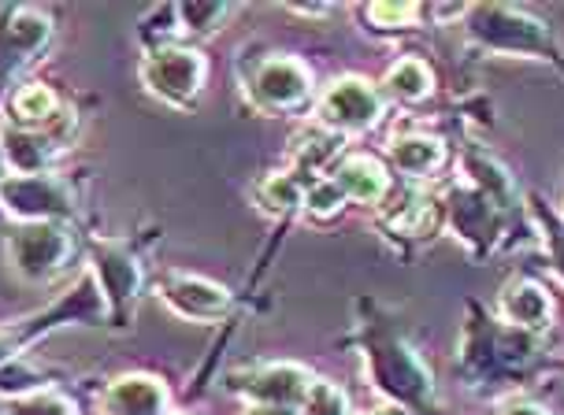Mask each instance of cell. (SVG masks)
I'll use <instances>...</instances> for the list:
<instances>
[{"instance_id": "cell-5", "label": "cell", "mask_w": 564, "mask_h": 415, "mask_svg": "<svg viewBox=\"0 0 564 415\" xmlns=\"http://www.w3.org/2000/svg\"><path fill=\"white\" fill-rule=\"evenodd\" d=\"M368 363H371V379L379 382L382 393H390V397L405 404H416V408L431 401V379L405 341L398 338L376 341L368 349Z\"/></svg>"}, {"instance_id": "cell-9", "label": "cell", "mask_w": 564, "mask_h": 415, "mask_svg": "<svg viewBox=\"0 0 564 415\" xmlns=\"http://www.w3.org/2000/svg\"><path fill=\"white\" fill-rule=\"evenodd\" d=\"M312 94L308 67L294 56H268L253 75H249V97L268 111H290Z\"/></svg>"}, {"instance_id": "cell-23", "label": "cell", "mask_w": 564, "mask_h": 415, "mask_svg": "<svg viewBox=\"0 0 564 415\" xmlns=\"http://www.w3.org/2000/svg\"><path fill=\"white\" fill-rule=\"evenodd\" d=\"M465 164L471 171V178H476V189L487 200H494V205H506V200L512 197V178H509V171L498 164V160H490L482 153H468Z\"/></svg>"}, {"instance_id": "cell-12", "label": "cell", "mask_w": 564, "mask_h": 415, "mask_svg": "<svg viewBox=\"0 0 564 415\" xmlns=\"http://www.w3.org/2000/svg\"><path fill=\"white\" fill-rule=\"evenodd\" d=\"M4 149H8V167H12V175H48L53 160L64 153V130L56 123H48L42 130L12 123L4 130Z\"/></svg>"}, {"instance_id": "cell-7", "label": "cell", "mask_w": 564, "mask_h": 415, "mask_svg": "<svg viewBox=\"0 0 564 415\" xmlns=\"http://www.w3.org/2000/svg\"><path fill=\"white\" fill-rule=\"evenodd\" d=\"M4 208L19 222H59L70 216L75 197L56 175H8Z\"/></svg>"}, {"instance_id": "cell-8", "label": "cell", "mask_w": 564, "mask_h": 415, "mask_svg": "<svg viewBox=\"0 0 564 415\" xmlns=\"http://www.w3.org/2000/svg\"><path fill=\"white\" fill-rule=\"evenodd\" d=\"M379 116H382V97L376 94V86L368 78L341 75L319 97V119H324V127L338 130V134L376 127Z\"/></svg>"}, {"instance_id": "cell-27", "label": "cell", "mask_w": 564, "mask_h": 415, "mask_svg": "<svg viewBox=\"0 0 564 415\" xmlns=\"http://www.w3.org/2000/svg\"><path fill=\"white\" fill-rule=\"evenodd\" d=\"M431 211H435V205H431L427 197L409 194L405 205H401L394 216H390V230H398V234H420V230L427 227Z\"/></svg>"}, {"instance_id": "cell-4", "label": "cell", "mask_w": 564, "mask_h": 415, "mask_svg": "<svg viewBox=\"0 0 564 415\" xmlns=\"http://www.w3.org/2000/svg\"><path fill=\"white\" fill-rule=\"evenodd\" d=\"M70 256V234L64 222H19L8 238V260L26 282L53 279Z\"/></svg>"}, {"instance_id": "cell-1", "label": "cell", "mask_w": 564, "mask_h": 415, "mask_svg": "<svg viewBox=\"0 0 564 415\" xmlns=\"http://www.w3.org/2000/svg\"><path fill=\"white\" fill-rule=\"evenodd\" d=\"M471 37L509 56H550V34L539 19L506 4H482L468 12Z\"/></svg>"}, {"instance_id": "cell-6", "label": "cell", "mask_w": 564, "mask_h": 415, "mask_svg": "<svg viewBox=\"0 0 564 415\" xmlns=\"http://www.w3.org/2000/svg\"><path fill=\"white\" fill-rule=\"evenodd\" d=\"M312 374L297 363H257V368L235 371L227 386L249 397L253 404H282V408H301L312 390Z\"/></svg>"}, {"instance_id": "cell-13", "label": "cell", "mask_w": 564, "mask_h": 415, "mask_svg": "<svg viewBox=\"0 0 564 415\" xmlns=\"http://www.w3.org/2000/svg\"><path fill=\"white\" fill-rule=\"evenodd\" d=\"M48 34H53V23H48L45 12H34V8H15L12 19H8V34H4V78L15 83L19 70L26 64H34V56L48 45Z\"/></svg>"}, {"instance_id": "cell-22", "label": "cell", "mask_w": 564, "mask_h": 415, "mask_svg": "<svg viewBox=\"0 0 564 415\" xmlns=\"http://www.w3.org/2000/svg\"><path fill=\"white\" fill-rule=\"evenodd\" d=\"M312 182H305L297 171H282V175H271L260 182V197L271 211H297L305 208V194Z\"/></svg>"}, {"instance_id": "cell-26", "label": "cell", "mask_w": 564, "mask_h": 415, "mask_svg": "<svg viewBox=\"0 0 564 415\" xmlns=\"http://www.w3.org/2000/svg\"><path fill=\"white\" fill-rule=\"evenodd\" d=\"M346 194L335 186L330 178H319V182H312L308 186V194H305V211L308 216H316V219H335L341 205H346Z\"/></svg>"}, {"instance_id": "cell-3", "label": "cell", "mask_w": 564, "mask_h": 415, "mask_svg": "<svg viewBox=\"0 0 564 415\" xmlns=\"http://www.w3.org/2000/svg\"><path fill=\"white\" fill-rule=\"evenodd\" d=\"M205 56L186 45H160L141 64V83H145L149 94L178 108L194 105L200 86H205Z\"/></svg>"}, {"instance_id": "cell-28", "label": "cell", "mask_w": 564, "mask_h": 415, "mask_svg": "<svg viewBox=\"0 0 564 415\" xmlns=\"http://www.w3.org/2000/svg\"><path fill=\"white\" fill-rule=\"evenodd\" d=\"M224 15H227V4H200V0L178 4V23H183V30H189V34H208V30H216V23Z\"/></svg>"}, {"instance_id": "cell-32", "label": "cell", "mask_w": 564, "mask_h": 415, "mask_svg": "<svg viewBox=\"0 0 564 415\" xmlns=\"http://www.w3.org/2000/svg\"><path fill=\"white\" fill-rule=\"evenodd\" d=\"M246 415H297V408H282V404H249Z\"/></svg>"}, {"instance_id": "cell-11", "label": "cell", "mask_w": 564, "mask_h": 415, "mask_svg": "<svg viewBox=\"0 0 564 415\" xmlns=\"http://www.w3.org/2000/svg\"><path fill=\"white\" fill-rule=\"evenodd\" d=\"M89 256H94V275L100 282V290H105L108 308L123 312V305L127 308L134 305L141 293V271L134 256L123 245H116V241H94Z\"/></svg>"}, {"instance_id": "cell-21", "label": "cell", "mask_w": 564, "mask_h": 415, "mask_svg": "<svg viewBox=\"0 0 564 415\" xmlns=\"http://www.w3.org/2000/svg\"><path fill=\"white\" fill-rule=\"evenodd\" d=\"M382 86H387V94L398 100H423V97H431V89H435V75H431V67L423 64V59L409 56V59H398V64L387 70Z\"/></svg>"}, {"instance_id": "cell-15", "label": "cell", "mask_w": 564, "mask_h": 415, "mask_svg": "<svg viewBox=\"0 0 564 415\" xmlns=\"http://www.w3.org/2000/svg\"><path fill=\"white\" fill-rule=\"evenodd\" d=\"M341 145H346V134L330 127H308L290 141V160H294V171L305 182H319V171H324L330 160H338Z\"/></svg>"}, {"instance_id": "cell-29", "label": "cell", "mask_w": 564, "mask_h": 415, "mask_svg": "<svg viewBox=\"0 0 564 415\" xmlns=\"http://www.w3.org/2000/svg\"><path fill=\"white\" fill-rule=\"evenodd\" d=\"M412 19H416V4H412V0H394V4H387V0H376V4L368 8V23L382 26V30L409 26Z\"/></svg>"}, {"instance_id": "cell-18", "label": "cell", "mask_w": 564, "mask_h": 415, "mask_svg": "<svg viewBox=\"0 0 564 415\" xmlns=\"http://www.w3.org/2000/svg\"><path fill=\"white\" fill-rule=\"evenodd\" d=\"M453 230L468 241V245H479V241H494L498 234V216H494V205L479 189H453Z\"/></svg>"}, {"instance_id": "cell-20", "label": "cell", "mask_w": 564, "mask_h": 415, "mask_svg": "<svg viewBox=\"0 0 564 415\" xmlns=\"http://www.w3.org/2000/svg\"><path fill=\"white\" fill-rule=\"evenodd\" d=\"M8 116H12L15 127H30V130H42L59 116V100L48 86L42 83H26L19 86L12 100H8Z\"/></svg>"}, {"instance_id": "cell-24", "label": "cell", "mask_w": 564, "mask_h": 415, "mask_svg": "<svg viewBox=\"0 0 564 415\" xmlns=\"http://www.w3.org/2000/svg\"><path fill=\"white\" fill-rule=\"evenodd\" d=\"M4 412L8 415H75V404H70L64 393L34 390V393H8Z\"/></svg>"}, {"instance_id": "cell-30", "label": "cell", "mask_w": 564, "mask_h": 415, "mask_svg": "<svg viewBox=\"0 0 564 415\" xmlns=\"http://www.w3.org/2000/svg\"><path fill=\"white\" fill-rule=\"evenodd\" d=\"M546 230H550V241H553V260H557L561 279H564V227L557 219H546Z\"/></svg>"}, {"instance_id": "cell-16", "label": "cell", "mask_w": 564, "mask_h": 415, "mask_svg": "<svg viewBox=\"0 0 564 415\" xmlns=\"http://www.w3.org/2000/svg\"><path fill=\"white\" fill-rule=\"evenodd\" d=\"M330 182H335L349 200H360V205H371V200L387 197V189H390L387 167H382L376 156H346L335 167Z\"/></svg>"}, {"instance_id": "cell-2", "label": "cell", "mask_w": 564, "mask_h": 415, "mask_svg": "<svg viewBox=\"0 0 564 415\" xmlns=\"http://www.w3.org/2000/svg\"><path fill=\"white\" fill-rule=\"evenodd\" d=\"M105 312H108V297H105V290H100L97 275L78 279L67 297H59L48 312H37V316H30V319H19L4 330V357L15 360L30 341L42 338V334L59 319L64 323H97V319H105Z\"/></svg>"}, {"instance_id": "cell-33", "label": "cell", "mask_w": 564, "mask_h": 415, "mask_svg": "<svg viewBox=\"0 0 564 415\" xmlns=\"http://www.w3.org/2000/svg\"><path fill=\"white\" fill-rule=\"evenodd\" d=\"M371 415H398V412H371Z\"/></svg>"}, {"instance_id": "cell-17", "label": "cell", "mask_w": 564, "mask_h": 415, "mask_svg": "<svg viewBox=\"0 0 564 415\" xmlns=\"http://www.w3.org/2000/svg\"><path fill=\"white\" fill-rule=\"evenodd\" d=\"M501 312H506L509 327L517 330H539L546 327L550 316H553V301L550 293L539 286V282H512V286H506V293H501Z\"/></svg>"}, {"instance_id": "cell-25", "label": "cell", "mask_w": 564, "mask_h": 415, "mask_svg": "<svg viewBox=\"0 0 564 415\" xmlns=\"http://www.w3.org/2000/svg\"><path fill=\"white\" fill-rule=\"evenodd\" d=\"M297 415H349V401L346 393L330 382H312L305 404L297 408Z\"/></svg>"}, {"instance_id": "cell-10", "label": "cell", "mask_w": 564, "mask_h": 415, "mask_svg": "<svg viewBox=\"0 0 564 415\" xmlns=\"http://www.w3.org/2000/svg\"><path fill=\"white\" fill-rule=\"evenodd\" d=\"M160 297L167 301L171 312L194 323H216L230 312V293L224 286L200 275H183V271H171L160 279Z\"/></svg>"}, {"instance_id": "cell-19", "label": "cell", "mask_w": 564, "mask_h": 415, "mask_svg": "<svg viewBox=\"0 0 564 415\" xmlns=\"http://www.w3.org/2000/svg\"><path fill=\"white\" fill-rule=\"evenodd\" d=\"M390 160H394V167L401 175L427 178L431 171H438L442 160H446V145L431 134H405L390 145Z\"/></svg>"}, {"instance_id": "cell-31", "label": "cell", "mask_w": 564, "mask_h": 415, "mask_svg": "<svg viewBox=\"0 0 564 415\" xmlns=\"http://www.w3.org/2000/svg\"><path fill=\"white\" fill-rule=\"evenodd\" d=\"M501 415H550V412L542 408V404H531V401H512Z\"/></svg>"}, {"instance_id": "cell-14", "label": "cell", "mask_w": 564, "mask_h": 415, "mask_svg": "<svg viewBox=\"0 0 564 415\" xmlns=\"http://www.w3.org/2000/svg\"><path fill=\"white\" fill-rule=\"evenodd\" d=\"M105 415H167V390L153 374H119L105 390Z\"/></svg>"}]
</instances>
